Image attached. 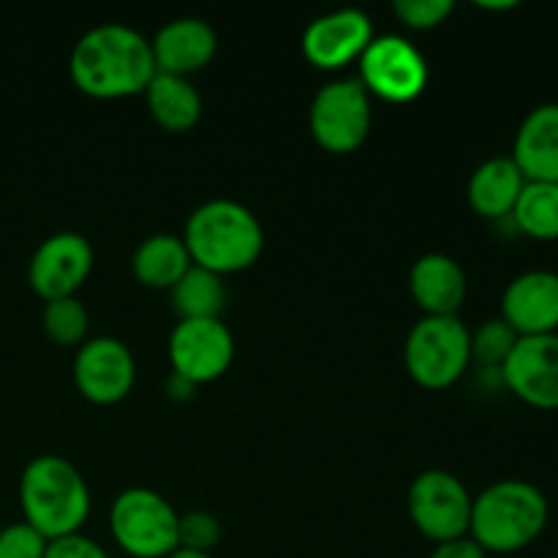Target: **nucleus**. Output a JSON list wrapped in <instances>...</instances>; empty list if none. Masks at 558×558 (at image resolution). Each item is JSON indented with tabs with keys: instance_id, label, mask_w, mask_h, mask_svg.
Instances as JSON below:
<instances>
[{
	"instance_id": "7ed1b4c3",
	"label": "nucleus",
	"mask_w": 558,
	"mask_h": 558,
	"mask_svg": "<svg viewBox=\"0 0 558 558\" xmlns=\"http://www.w3.org/2000/svg\"><path fill=\"white\" fill-rule=\"evenodd\" d=\"M22 521L41 537L58 539L80 534L93 510V496L80 469L63 456H36L20 477Z\"/></svg>"
},
{
	"instance_id": "b1692460",
	"label": "nucleus",
	"mask_w": 558,
	"mask_h": 558,
	"mask_svg": "<svg viewBox=\"0 0 558 558\" xmlns=\"http://www.w3.org/2000/svg\"><path fill=\"white\" fill-rule=\"evenodd\" d=\"M41 327L47 338L58 347H76L87 341L90 332V314L80 298H60L44 303Z\"/></svg>"
},
{
	"instance_id": "1a4fd4ad",
	"label": "nucleus",
	"mask_w": 558,
	"mask_h": 558,
	"mask_svg": "<svg viewBox=\"0 0 558 558\" xmlns=\"http://www.w3.org/2000/svg\"><path fill=\"white\" fill-rule=\"evenodd\" d=\"M357 65V80L363 82L368 96L387 104L417 101L430 80V65L425 54L398 33L374 36Z\"/></svg>"
},
{
	"instance_id": "20e7f679",
	"label": "nucleus",
	"mask_w": 558,
	"mask_h": 558,
	"mask_svg": "<svg viewBox=\"0 0 558 558\" xmlns=\"http://www.w3.org/2000/svg\"><path fill=\"white\" fill-rule=\"evenodd\" d=\"M180 238L196 267L221 278L254 267L265 251L259 218L234 199L202 202L189 216Z\"/></svg>"
},
{
	"instance_id": "f03ea898",
	"label": "nucleus",
	"mask_w": 558,
	"mask_h": 558,
	"mask_svg": "<svg viewBox=\"0 0 558 558\" xmlns=\"http://www.w3.org/2000/svg\"><path fill=\"white\" fill-rule=\"evenodd\" d=\"M550 523V501L529 480H496L472 501L469 537L488 556L518 558Z\"/></svg>"
},
{
	"instance_id": "ddd939ff",
	"label": "nucleus",
	"mask_w": 558,
	"mask_h": 558,
	"mask_svg": "<svg viewBox=\"0 0 558 558\" xmlns=\"http://www.w3.org/2000/svg\"><path fill=\"white\" fill-rule=\"evenodd\" d=\"M374 22L360 9H336L305 25L300 49L319 71H341L357 63L374 41Z\"/></svg>"
},
{
	"instance_id": "a211bd4d",
	"label": "nucleus",
	"mask_w": 558,
	"mask_h": 558,
	"mask_svg": "<svg viewBox=\"0 0 558 558\" xmlns=\"http://www.w3.org/2000/svg\"><path fill=\"white\" fill-rule=\"evenodd\" d=\"M510 158L529 183H558V101L529 109L515 131Z\"/></svg>"
},
{
	"instance_id": "39448f33",
	"label": "nucleus",
	"mask_w": 558,
	"mask_h": 558,
	"mask_svg": "<svg viewBox=\"0 0 558 558\" xmlns=\"http://www.w3.org/2000/svg\"><path fill=\"white\" fill-rule=\"evenodd\" d=\"M403 365L423 390H450L472 368V327L461 316H423L403 343Z\"/></svg>"
},
{
	"instance_id": "72a5a7b5",
	"label": "nucleus",
	"mask_w": 558,
	"mask_h": 558,
	"mask_svg": "<svg viewBox=\"0 0 558 558\" xmlns=\"http://www.w3.org/2000/svg\"><path fill=\"white\" fill-rule=\"evenodd\" d=\"M556 272H558V267H556Z\"/></svg>"
},
{
	"instance_id": "6ab92c4d",
	"label": "nucleus",
	"mask_w": 558,
	"mask_h": 558,
	"mask_svg": "<svg viewBox=\"0 0 558 558\" xmlns=\"http://www.w3.org/2000/svg\"><path fill=\"white\" fill-rule=\"evenodd\" d=\"M526 178L510 156H494L480 163L466 183V202L485 221H507L515 210Z\"/></svg>"
},
{
	"instance_id": "4be33fe9",
	"label": "nucleus",
	"mask_w": 558,
	"mask_h": 558,
	"mask_svg": "<svg viewBox=\"0 0 558 558\" xmlns=\"http://www.w3.org/2000/svg\"><path fill=\"white\" fill-rule=\"evenodd\" d=\"M178 319H221L227 308V283L221 276L191 265L189 272L169 289Z\"/></svg>"
},
{
	"instance_id": "4468645a",
	"label": "nucleus",
	"mask_w": 558,
	"mask_h": 558,
	"mask_svg": "<svg viewBox=\"0 0 558 558\" xmlns=\"http://www.w3.org/2000/svg\"><path fill=\"white\" fill-rule=\"evenodd\" d=\"M501 387L537 412H558V336L518 338L501 365Z\"/></svg>"
},
{
	"instance_id": "f257e3e1",
	"label": "nucleus",
	"mask_w": 558,
	"mask_h": 558,
	"mask_svg": "<svg viewBox=\"0 0 558 558\" xmlns=\"http://www.w3.org/2000/svg\"><path fill=\"white\" fill-rule=\"evenodd\" d=\"M71 82L98 101L142 96L156 76L150 38L123 22H104L76 38L69 58Z\"/></svg>"
},
{
	"instance_id": "2f4dec72",
	"label": "nucleus",
	"mask_w": 558,
	"mask_h": 558,
	"mask_svg": "<svg viewBox=\"0 0 558 558\" xmlns=\"http://www.w3.org/2000/svg\"><path fill=\"white\" fill-rule=\"evenodd\" d=\"M480 9L485 11H510V9H518L515 0H505V3H477Z\"/></svg>"
},
{
	"instance_id": "c756f323",
	"label": "nucleus",
	"mask_w": 558,
	"mask_h": 558,
	"mask_svg": "<svg viewBox=\"0 0 558 558\" xmlns=\"http://www.w3.org/2000/svg\"><path fill=\"white\" fill-rule=\"evenodd\" d=\"M428 558H490L474 543L472 537H461V539H450V543H439L434 545Z\"/></svg>"
},
{
	"instance_id": "2eb2a0df",
	"label": "nucleus",
	"mask_w": 558,
	"mask_h": 558,
	"mask_svg": "<svg viewBox=\"0 0 558 558\" xmlns=\"http://www.w3.org/2000/svg\"><path fill=\"white\" fill-rule=\"evenodd\" d=\"M501 319L518 338L558 336V272L526 270L501 292Z\"/></svg>"
},
{
	"instance_id": "473e14b6",
	"label": "nucleus",
	"mask_w": 558,
	"mask_h": 558,
	"mask_svg": "<svg viewBox=\"0 0 558 558\" xmlns=\"http://www.w3.org/2000/svg\"><path fill=\"white\" fill-rule=\"evenodd\" d=\"M167 558H213V554H199V550H189V548H178L172 556Z\"/></svg>"
},
{
	"instance_id": "423d86ee",
	"label": "nucleus",
	"mask_w": 558,
	"mask_h": 558,
	"mask_svg": "<svg viewBox=\"0 0 558 558\" xmlns=\"http://www.w3.org/2000/svg\"><path fill=\"white\" fill-rule=\"evenodd\" d=\"M180 512L150 488H125L109 507V534L129 558H167L180 548Z\"/></svg>"
},
{
	"instance_id": "f8f14e48",
	"label": "nucleus",
	"mask_w": 558,
	"mask_h": 558,
	"mask_svg": "<svg viewBox=\"0 0 558 558\" xmlns=\"http://www.w3.org/2000/svg\"><path fill=\"white\" fill-rule=\"evenodd\" d=\"M96 265L90 240L80 232H54L36 245L27 262V283L49 303L60 298H76Z\"/></svg>"
},
{
	"instance_id": "9b49d317",
	"label": "nucleus",
	"mask_w": 558,
	"mask_h": 558,
	"mask_svg": "<svg viewBox=\"0 0 558 558\" xmlns=\"http://www.w3.org/2000/svg\"><path fill=\"white\" fill-rule=\"evenodd\" d=\"M71 376L87 403L114 407L134 390L136 360L120 338L96 336L76 349Z\"/></svg>"
},
{
	"instance_id": "c85d7f7f",
	"label": "nucleus",
	"mask_w": 558,
	"mask_h": 558,
	"mask_svg": "<svg viewBox=\"0 0 558 558\" xmlns=\"http://www.w3.org/2000/svg\"><path fill=\"white\" fill-rule=\"evenodd\" d=\"M44 558H112L101 543L87 534H69V537L49 539Z\"/></svg>"
},
{
	"instance_id": "9d476101",
	"label": "nucleus",
	"mask_w": 558,
	"mask_h": 558,
	"mask_svg": "<svg viewBox=\"0 0 558 558\" xmlns=\"http://www.w3.org/2000/svg\"><path fill=\"white\" fill-rule=\"evenodd\" d=\"M172 374L194 387L221 379L234 363V336L223 319H178L167 343Z\"/></svg>"
},
{
	"instance_id": "6e6552de",
	"label": "nucleus",
	"mask_w": 558,
	"mask_h": 558,
	"mask_svg": "<svg viewBox=\"0 0 558 558\" xmlns=\"http://www.w3.org/2000/svg\"><path fill=\"white\" fill-rule=\"evenodd\" d=\"M474 496L458 474L447 469H425L412 480L407 512L414 529L434 545L469 537Z\"/></svg>"
},
{
	"instance_id": "0eeeda50",
	"label": "nucleus",
	"mask_w": 558,
	"mask_h": 558,
	"mask_svg": "<svg viewBox=\"0 0 558 558\" xmlns=\"http://www.w3.org/2000/svg\"><path fill=\"white\" fill-rule=\"evenodd\" d=\"M374 104L357 76H338L316 90L308 109V131L316 145L332 156L360 150L371 134Z\"/></svg>"
},
{
	"instance_id": "dca6fc26",
	"label": "nucleus",
	"mask_w": 558,
	"mask_h": 558,
	"mask_svg": "<svg viewBox=\"0 0 558 558\" xmlns=\"http://www.w3.org/2000/svg\"><path fill=\"white\" fill-rule=\"evenodd\" d=\"M150 49L158 74L191 80L196 71L207 69L216 58L218 33L202 16H178L158 27L156 36L150 38Z\"/></svg>"
},
{
	"instance_id": "a878e982",
	"label": "nucleus",
	"mask_w": 558,
	"mask_h": 558,
	"mask_svg": "<svg viewBox=\"0 0 558 558\" xmlns=\"http://www.w3.org/2000/svg\"><path fill=\"white\" fill-rule=\"evenodd\" d=\"M221 521L207 510H191L180 515L178 523V539L180 548L199 550V554H213L218 543H221Z\"/></svg>"
},
{
	"instance_id": "7c9ffc66",
	"label": "nucleus",
	"mask_w": 558,
	"mask_h": 558,
	"mask_svg": "<svg viewBox=\"0 0 558 558\" xmlns=\"http://www.w3.org/2000/svg\"><path fill=\"white\" fill-rule=\"evenodd\" d=\"M194 392H196V387L191 385V381H185L183 376L172 374L167 379V396L172 398V401H191V398H194Z\"/></svg>"
},
{
	"instance_id": "393cba45",
	"label": "nucleus",
	"mask_w": 558,
	"mask_h": 558,
	"mask_svg": "<svg viewBox=\"0 0 558 558\" xmlns=\"http://www.w3.org/2000/svg\"><path fill=\"white\" fill-rule=\"evenodd\" d=\"M518 343V332L501 316L485 319L472 330V365L480 371H501Z\"/></svg>"
},
{
	"instance_id": "412c9836",
	"label": "nucleus",
	"mask_w": 558,
	"mask_h": 558,
	"mask_svg": "<svg viewBox=\"0 0 558 558\" xmlns=\"http://www.w3.org/2000/svg\"><path fill=\"white\" fill-rule=\"evenodd\" d=\"M194 265L180 234L158 232L142 240L131 256V272L136 281L156 292H169Z\"/></svg>"
},
{
	"instance_id": "cd10ccee",
	"label": "nucleus",
	"mask_w": 558,
	"mask_h": 558,
	"mask_svg": "<svg viewBox=\"0 0 558 558\" xmlns=\"http://www.w3.org/2000/svg\"><path fill=\"white\" fill-rule=\"evenodd\" d=\"M47 537L36 532L31 523L16 521L0 529V558H44Z\"/></svg>"
},
{
	"instance_id": "5701e85b",
	"label": "nucleus",
	"mask_w": 558,
	"mask_h": 558,
	"mask_svg": "<svg viewBox=\"0 0 558 558\" xmlns=\"http://www.w3.org/2000/svg\"><path fill=\"white\" fill-rule=\"evenodd\" d=\"M507 221L518 234L537 243H558V183L523 185L515 210Z\"/></svg>"
},
{
	"instance_id": "bb28decb",
	"label": "nucleus",
	"mask_w": 558,
	"mask_h": 558,
	"mask_svg": "<svg viewBox=\"0 0 558 558\" xmlns=\"http://www.w3.org/2000/svg\"><path fill=\"white\" fill-rule=\"evenodd\" d=\"M452 11H456L452 0H396L392 3V14L409 31H434L445 25Z\"/></svg>"
},
{
	"instance_id": "aec40b11",
	"label": "nucleus",
	"mask_w": 558,
	"mask_h": 558,
	"mask_svg": "<svg viewBox=\"0 0 558 558\" xmlns=\"http://www.w3.org/2000/svg\"><path fill=\"white\" fill-rule=\"evenodd\" d=\"M142 96H145L147 112L156 120L158 129L169 131V134H185V131L196 129L202 112H205L202 93L185 76L158 74L156 71Z\"/></svg>"
},
{
	"instance_id": "f3484780",
	"label": "nucleus",
	"mask_w": 558,
	"mask_h": 558,
	"mask_svg": "<svg viewBox=\"0 0 558 558\" xmlns=\"http://www.w3.org/2000/svg\"><path fill=\"white\" fill-rule=\"evenodd\" d=\"M409 294L423 316H461L469 294L466 270L456 256L430 251L409 270Z\"/></svg>"
}]
</instances>
